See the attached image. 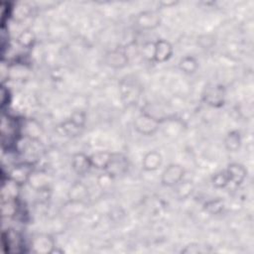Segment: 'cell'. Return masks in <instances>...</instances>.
<instances>
[{"instance_id": "11", "label": "cell", "mask_w": 254, "mask_h": 254, "mask_svg": "<svg viewBox=\"0 0 254 254\" xmlns=\"http://www.w3.org/2000/svg\"><path fill=\"white\" fill-rule=\"evenodd\" d=\"M229 183H232L235 186H240L247 177V170L246 168L239 163H231L227 166L225 170Z\"/></svg>"}, {"instance_id": "1", "label": "cell", "mask_w": 254, "mask_h": 254, "mask_svg": "<svg viewBox=\"0 0 254 254\" xmlns=\"http://www.w3.org/2000/svg\"><path fill=\"white\" fill-rule=\"evenodd\" d=\"M161 123L162 122L158 119L142 111L138 116H136L133 122V127L138 134L144 136H152L157 133Z\"/></svg>"}, {"instance_id": "9", "label": "cell", "mask_w": 254, "mask_h": 254, "mask_svg": "<svg viewBox=\"0 0 254 254\" xmlns=\"http://www.w3.org/2000/svg\"><path fill=\"white\" fill-rule=\"evenodd\" d=\"M88 198V188L82 182H74L68 191L67 199L71 203H81Z\"/></svg>"}, {"instance_id": "25", "label": "cell", "mask_w": 254, "mask_h": 254, "mask_svg": "<svg viewBox=\"0 0 254 254\" xmlns=\"http://www.w3.org/2000/svg\"><path fill=\"white\" fill-rule=\"evenodd\" d=\"M113 179H114V178H113L111 175H109L108 173L104 172L103 174H101V175L98 177V179H97V184H98V186H99L101 189H106V188H108V187L111 185Z\"/></svg>"}, {"instance_id": "18", "label": "cell", "mask_w": 254, "mask_h": 254, "mask_svg": "<svg viewBox=\"0 0 254 254\" xmlns=\"http://www.w3.org/2000/svg\"><path fill=\"white\" fill-rule=\"evenodd\" d=\"M60 129L62 130V132L64 133V136H68V137H75L77 135H79V133L82 130V127L78 126L77 124H75L73 121H71L69 118L64 120L61 125H60Z\"/></svg>"}, {"instance_id": "14", "label": "cell", "mask_w": 254, "mask_h": 254, "mask_svg": "<svg viewBox=\"0 0 254 254\" xmlns=\"http://www.w3.org/2000/svg\"><path fill=\"white\" fill-rule=\"evenodd\" d=\"M91 167L89 156L84 153H75L71 158V169L78 176L85 175Z\"/></svg>"}, {"instance_id": "7", "label": "cell", "mask_w": 254, "mask_h": 254, "mask_svg": "<svg viewBox=\"0 0 254 254\" xmlns=\"http://www.w3.org/2000/svg\"><path fill=\"white\" fill-rule=\"evenodd\" d=\"M33 165L31 163H22L16 165L9 174V179L21 186L28 183L32 173H33Z\"/></svg>"}, {"instance_id": "22", "label": "cell", "mask_w": 254, "mask_h": 254, "mask_svg": "<svg viewBox=\"0 0 254 254\" xmlns=\"http://www.w3.org/2000/svg\"><path fill=\"white\" fill-rule=\"evenodd\" d=\"M211 184L216 189H224L225 187H227L230 183L225 170L214 174L211 178Z\"/></svg>"}, {"instance_id": "27", "label": "cell", "mask_w": 254, "mask_h": 254, "mask_svg": "<svg viewBox=\"0 0 254 254\" xmlns=\"http://www.w3.org/2000/svg\"><path fill=\"white\" fill-rule=\"evenodd\" d=\"M199 252V246L197 244H190L182 250V253H197Z\"/></svg>"}, {"instance_id": "6", "label": "cell", "mask_w": 254, "mask_h": 254, "mask_svg": "<svg viewBox=\"0 0 254 254\" xmlns=\"http://www.w3.org/2000/svg\"><path fill=\"white\" fill-rule=\"evenodd\" d=\"M174 53V49L172 44L165 40L159 39L154 42V55H153V62L155 63H165L169 61Z\"/></svg>"}, {"instance_id": "20", "label": "cell", "mask_w": 254, "mask_h": 254, "mask_svg": "<svg viewBox=\"0 0 254 254\" xmlns=\"http://www.w3.org/2000/svg\"><path fill=\"white\" fill-rule=\"evenodd\" d=\"M224 208V201L221 198H215L210 199L204 202L203 204V210L211 215L219 214Z\"/></svg>"}, {"instance_id": "10", "label": "cell", "mask_w": 254, "mask_h": 254, "mask_svg": "<svg viewBox=\"0 0 254 254\" xmlns=\"http://www.w3.org/2000/svg\"><path fill=\"white\" fill-rule=\"evenodd\" d=\"M224 89L220 85H214L208 87L203 95V100L206 104L212 107H220L224 103Z\"/></svg>"}, {"instance_id": "8", "label": "cell", "mask_w": 254, "mask_h": 254, "mask_svg": "<svg viewBox=\"0 0 254 254\" xmlns=\"http://www.w3.org/2000/svg\"><path fill=\"white\" fill-rule=\"evenodd\" d=\"M128 166H129V163H128L126 156H124L123 154H120V153H113L112 159H111L107 169L104 172L108 173L113 178H115V177L124 175L127 172Z\"/></svg>"}, {"instance_id": "15", "label": "cell", "mask_w": 254, "mask_h": 254, "mask_svg": "<svg viewBox=\"0 0 254 254\" xmlns=\"http://www.w3.org/2000/svg\"><path fill=\"white\" fill-rule=\"evenodd\" d=\"M113 153L109 151H97L89 155L91 167L97 170L105 171L112 159Z\"/></svg>"}, {"instance_id": "12", "label": "cell", "mask_w": 254, "mask_h": 254, "mask_svg": "<svg viewBox=\"0 0 254 254\" xmlns=\"http://www.w3.org/2000/svg\"><path fill=\"white\" fill-rule=\"evenodd\" d=\"M120 93H121V98L122 100L127 104H133L137 102L139 96H140V91L139 87L134 83L129 80L121 82L120 86Z\"/></svg>"}, {"instance_id": "2", "label": "cell", "mask_w": 254, "mask_h": 254, "mask_svg": "<svg viewBox=\"0 0 254 254\" xmlns=\"http://www.w3.org/2000/svg\"><path fill=\"white\" fill-rule=\"evenodd\" d=\"M186 171L184 167L179 164L168 165L161 174V184L164 187H176L181 181L184 180Z\"/></svg>"}, {"instance_id": "5", "label": "cell", "mask_w": 254, "mask_h": 254, "mask_svg": "<svg viewBox=\"0 0 254 254\" xmlns=\"http://www.w3.org/2000/svg\"><path fill=\"white\" fill-rule=\"evenodd\" d=\"M32 251L39 254H48L56 251V243L52 236L48 234H38L31 241Z\"/></svg>"}, {"instance_id": "19", "label": "cell", "mask_w": 254, "mask_h": 254, "mask_svg": "<svg viewBox=\"0 0 254 254\" xmlns=\"http://www.w3.org/2000/svg\"><path fill=\"white\" fill-rule=\"evenodd\" d=\"M177 196L180 199L188 198L193 191V184L190 181H181L177 186Z\"/></svg>"}, {"instance_id": "4", "label": "cell", "mask_w": 254, "mask_h": 254, "mask_svg": "<svg viewBox=\"0 0 254 254\" xmlns=\"http://www.w3.org/2000/svg\"><path fill=\"white\" fill-rule=\"evenodd\" d=\"M104 64L115 69L125 67L129 63V57L124 49H114L107 52L103 58Z\"/></svg>"}, {"instance_id": "24", "label": "cell", "mask_w": 254, "mask_h": 254, "mask_svg": "<svg viewBox=\"0 0 254 254\" xmlns=\"http://www.w3.org/2000/svg\"><path fill=\"white\" fill-rule=\"evenodd\" d=\"M69 119L71 121H73L75 124H77L78 126L80 127H84V124H85V121H86V115L83 111H80V110H76V111H73L69 117Z\"/></svg>"}, {"instance_id": "26", "label": "cell", "mask_w": 254, "mask_h": 254, "mask_svg": "<svg viewBox=\"0 0 254 254\" xmlns=\"http://www.w3.org/2000/svg\"><path fill=\"white\" fill-rule=\"evenodd\" d=\"M143 56L151 61H153V55H154V43H147L144 45L142 50Z\"/></svg>"}, {"instance_id": "16", "label": "cell", "mask_w": 254, "mask_h": 254, "mask_svg": "<svg viewBox=\"0 0 254 254\" xmlns=\"http://www.w3.org/2000/svg\"><path fill=\"white\" fill-rule=\"evenodd\" d=\"M224 147L230 153L237 152L241 147V135L237 130L229 131L224 138Z\"/></svg>"}, {"instance_id": "23", "label": "cell", "mask_w": 254, "mask_h": 254, "mask_svg": "<svg viewBox=\"0 0 254 254\" xmlns=\"http://www.w3.org/2000/svg\"><path fill=\"white\" fill-rule=\"evenodd\" d=\"M7 245L8 248H17L18 252L19 249L22 247V237L19 233L15 232V231H8L7 232Z\"/></svg>"}, {"instance_id": "21", "label": "cell", "mask_w": 254, "mask_h": 254, "mask_svg": "<svg viewBox=\"0 0 254 254\" xmlns=\"http://www.w3.org/2000/svg\"><path fill=\"white\" fill-rule=\"evenodd\" d=\"M35 40H36V38H35V35L32 33V31L25 30L19 35L17 42L21 47L29 49L34 46Z\"/></svg>"}, {"instance_id": "17", "label": "cell", "mask_w": 254, "mask_h": 254, "mask_svg": "<svg viewBox=\"0 0 254 254\" xmlns=\"http://www.w3.org/2000/svg\"><path fill=\"white\" fill-rule=\"evenodd\" d=\"M179 68L187 74L194 73L198 68V62L192 56H185L179 61Z\"/></svg>"}, {"instance_id": "13", "label": "cell", "mask_w": 254, "mask_h": 254, "mask_svg": "<svg viewBox=\"0 0 254 254\" xmlns=\"http://www.w3.org/2000/svg\"><path fill=\"white\" fill-rule=\"evenodd\" d=\"M163 164V157L160 152L152 150L147 152L142 159V169L145 172H155Z\"/></svg>"}, {"instance_id": "3", "label": "cell", "mask_w": 254, "mask_h": 254, "mask_svg": "<svg viewBox=\"0 0 254 254\" xmlns=\"http://www.w3.org/2000/svg\"><path fill=\"white\" fill-rule=\"evenodd\" d=\"M136 26L141 30H154L158 28L161 24V17L157 11L148 10L143 11L137 15L135 18Z\"/></svg>"}]
</instances>
